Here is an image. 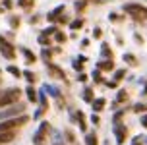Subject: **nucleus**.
Instances as JSON below:
<instances>
[{"mask_svg": "<svg viewBox=\"0 0 147 145\" xmlns=\"http://www.w3.org/2000/svg\"><path fill=\"white\" fill-rule=\"evenodd\" d=\"M141 126H143V128H147V114L141 116Z\"/></svg>", "mask_w": 147, "mask_h": 145, "instance_id": "nucleus-37", "label": "nucleus"}, {"mask_svg": "<svg viewBox=\"0 0 147 145\" xmlns=\"http://www.w3.org/2000/svg\"><path fill=\"white\" fill-rule=\"evenodd\" d=\"M78 80H80V81H85V80H87V76H85V74H80V78H78Z\"/></svg>", "mask_w": 147, "mask_h": 145, "instance_id": "nucleus-41", "label": "nucleus"}, {"mask_svg": "<svg viewBox=\"0 0 147 145\" xmlns=\"http://www.w3.org/2000/svg\"><path fill=\"white\" fill-rule=\"evenodd\" d=\"M22 52H23V56H25V64H33V62L37 60V56L29 51V49H22Z\"/></svg>", "mask_w": 147, "mask_h": 145, "instance_id": "nucleus-12", "label": "nucleus"}, {"mask_svg": "<svg viewBox=\"0 0 147 145\" xmlns=\"http://www.w3.org/2000/svg\"><path fill=\"white\" fill-rule=\"evenodd\" d=\"M22 76H23V78H25L27 81H29V83H35V80H37V78H35V74H33V72H29V70L22 72Z\"/></svg>", "mask_w": 147, "mask_h": 145, "instance_id": "nucleus-16", "label": "nucleus"}, {"mask_svg": "<svg viewBox=\"0 0 147 145\" xmlns=\"http://www.w3.org/2000/svg\"><path fill=\"white\" fill-rule=\"evenodd\" d=\"M18 4H20L22 8H25V10H29V8L33 6V0H20Z\"/></svg>", "mask_w": 147, "mask_h": 145, "instance_id": "nucleus-23", "label": "nucleus"}, {"mask_svg": "<svg viewBox=\"0 0 147 145\" xmlns=\"http://www.w3.org/2000/svg\"><path fill=\"white\" fill-rule=\"evenodd\" d=\"M114 136H116V141L122 145L126 136H128V128H126V126H116V128H114Z\"/></svg>", "mask_w": 147, "mask_h": 145, "instance_id": "nucleus-8", "label": "nucleus"}, {"mask_svg": "<svg viewBox=\"0 0 147 145\" xmlns=\"http://www.w3.org/2000/svg\"><path fill=\"white\" fill-rule=\"evenodd\" d=\"M124 60L126 62H128V64H136V56H134V54H124Z\"/></svg>", "mask_w": 147, "mask_h": 145, "instance_id": "nucleus-28", "label": "nucleus"}, {"mask_svg": "<svg viewBox=\"0 0 147 145\" xmlns=\"http://www.w3.org/2000/svg\"><path fill=\"white\" fill-rule=\"evenodd\" d=\"M85 145H99V138L95 132H87L85 134Z\"/></svg>", "mask_w": 147, "mask_h": 145, "instance_id": "nucleus-10", "label": "nucleus"}, {"mask_svg": "<svg viewBox=\"0 0 147 145\" xmlns=\"http://www.w3.org/2000/svg\"><path fill=\"white\" fill-rule=\"evenodd\" d=\"M56 22H58V23H68V18H66V16H62V18L56 20Z\"/></svg>", "mask_w": 147, "mask_h": 145, "instance_id": "nucleus-39", "label": "nucleus"}, {"mask_svg": "<svg viewBox=\"0 0 147 145\" xmlns=\"http://www.w3.org/2000/svg\"><path fill=\"white\" fill-rule=\"evenodd\" d=\"M20 97H22V91H20L18 87L2 89V91H0V109H6V107H10V105L18 103Z\"/></svg>", "mask_w": 147, "mask_h": 145, "instance_id": "nucleus-2", "label": "nucleus"}, {"mask_svg": "<svg viewBox=\"0 0 147 145\" xmlns=\"http://www.w3.org/2000/svg\"><path fill=\"white\" fill-rule=\"evenodd\" d=\"M134 37H136V41H138V43H143V39H141V35H138V33H136Z\"/></svg>", "mask_w": 147, "mask_h": 145, "instance_id": "nucleus-42", "label": "nucleus"}, {"mask_svg": "<svg viewBox=\"0 0 147 145\" xmlns=\"http://www.w3.org/2000/svg\"><path fill=\"white\" fill-rule=\"evenodd\" d=\"M118 81H107V87H110V89H116Z\"/></svg>", "mask_w": 147, "mask_h": 145, "instance_id": "nucleus-35", "label": "nucleus"}, {"mask_svg": "<svg viewBox=\"0 0 147 145\" xmlns=\"http://www.w3.org/2000/svg\"><path fill=\"white\" fill-rule=\"evenodd\" d=\"M124 76H126V70H118V72L114 74V81H120Z\"/></svg>", "mask_w": 147, "mask_h": 145, "instance_id": "nucleus-29", "label": "nucleus"}, {"mask_svg": "<svg viewBox=\"0 0 147 145\" xmlns=\"http://www.w3.org/2000/svg\"><path fill=\"white\" fill-rule=\"evenodd\" d=\"M93 80H95L97 83H101V81H103V78H101V72H93Z\"/></svg>", "mask_w": 147, "mask_h": 145, "instance_id": "nucleus-32", "label": "nucleus"}, {"mask_svg": "<svg viewBox=\"0 0 147 145\" xmlns=\"http://www.w3.org/2000/svg\"><path fill=\"white\" fill-rule=\"evenodd\" d=\"M0 76H2V72H0ZM0 81H2V78H0Z\"/></svg>", "mask_w": 147, "mask_h": 145, "instance_id": "nucleus-45", "label": "nucleus"}, {"mask_svg": "<svg viewBox=\"0 0 147 145\" xmlns=\"http://www.w3.org/2000/svg\"><path fill=\"white\" fill-rule=\"evenodd\" d=\"M109 18H110V20H112V22H118V20H120V16H118V14H110Z\"/></svg>", "mask_w": 147, "mask_h": 145, "instance_id": "nucleus-38", "label": "nucleus"}, {"mask_svg": "<svg viewBox=\"0 0 147 145\" xmlns=\"http://www.w3.org/2000/svg\"><path fill=\"white\" fill-rule=\"evenodd\" d=\"M51 56H52V51H47V49H45V51H43V60L47 62V64L51 62Z\"/></svg>", "mask_w": 147, "mask_h": 145, "instance_id": "nucleus-27", "label": "nucleus"}, {"mask_svg": "<svg viewBox=\"0 0 147 145\" xmlns=\"http://www.w3.org/2000/svg\"><path fill=\"white\" fill-rule=\"evenodd\" d=\"M74 68H76L78 72H81V70H83V64H81L80 60H76V62H74Z\"/></svg>", "mask_w": 147, "mask_h": 145, "instance_id": "nucleus-34", "label": "nucleus"}, {"mask_svg": "<svg viewBox=\"0 0 147 145\" xmlns=\"http://www.w3.org/2000/svg\"><path fill=\"white\" fill-rule=\"evenodd\" d=\"M95 4H105V2H109V0H93Z\"/></svg>", "mask_w": 147, "mask_h": 145, "instance_id": "nucleus-43", "label": "nucleus"}, {"mask_svg": "<svg viewBox=\"0 0 147 145\" xmlns=\"http://www.w3.org/2000/svg\"><path fill=\"white\" fill-rule=\"evenodd\" d=\"M91 122H93V124H95V126H97V124L101 122V118H99V116H97V114H93V116H91Z\"/></svg>", "mask_w": 147, "mask_h": 145, "instance_id": "nucleus-36", "label": "nucleus"}, {"mask_svg": "<svg viewBox=\"0 0 147 145\" xmlns=\"http://www.w3.org/2000/svg\"><path fill=\"white\" fill-rule=\"evenodd\" d=\"M132 145H143V138H141V136H138V138H134Z\"/></svg>", "mask_w": 147, "mask_h": 145, "instance_id": "nucleus-31", "label": "nucleus"}, {"mask_svg": "<svg viewBox=\"0 0 147 145\" xmlns=\"http://www.w3.org/2000/svg\"><path fill=\"white\" fill-rule=\"evenodd\" d=\"M91 105H93V110H95V112H101V110L105 109L107 101H105L103 97H99V99H93V103H91Z\"/></svg>", "mask_w": 147, "mask_h": 145, "instance_id": "nucleus-11", "label": "nucleus"}, {"mask_svg": "<svg viewBox=\"0 0 147 145\" xmlns=\"http://www.w3.org/2000/svg\"><path fill=\"white\" fill-rule=\"evenodd\" d=\"M99 68H101L103 72H109V70H114V62H112V58H110V60H107V62H101V64H99Z\"/></svg>", "mask_w": 147, "mask_h": 145, "instance_id": "nucleus-15", "label": "nucleus"}, {"mask_svg": "<svg viewBox=\"0 0 147 145\" xmlns=\"http://www.w3.org/2000/svg\"><path fill=\"white\" fill-rule=\"evenodd\" d=\"M0 52H2V56L8 58V60H14L16 58V49H14V45H10L4 39V37H0Z\"/></svg>", "mask_w": 147, "mask_h": 145, "instance_id": "nucleus-6", "label": "nucleus"}, {"mask_svg": "<svg viewBox=\"0 0 147 145\" xmlns=\"http://www.w3.org/2000/svg\"><path fill=\"white\" fill-rule=\"evenodd\" d=\"M8 72L12 74L14 78H22V70H20L18 66H8Z\"/></svg>", "mask_w": 147, "mask_h": 145, "instance_id": "nucleus-17", "label": "nucleus"}, {"mask_svg": "<svg viewBox=\"0 0 147 145\" xmlns=\"http://www.w3.org/2000/svg\"><path fill=\"white\" fill-rule=\"evenodd\" d=\"M83 101H87V103H93V91H91V89H85V91H83Z\"/></svg>", "mask_w": 147, "mask_h": 145, "instance_id": "nucleus-19", "label": "nucleus"}, {"mask_svg": "<svg viewBox=\"0 0 147 145\" xmlns=\"http://www.w3.org/2000/svg\"><path fill=\"white\" fill-rule=\"evenodd\" d=\"M143 93H145V95H147V85H145V89H143Z\"/></svg>", "mask_w": 147, "mask_h": 145, "instance_id": "nucleus-44", "label": "nucleus"}, {"mask_svg": "<svg viewBox=\"0 0 147 145\" xmlns=\"http://www.w3.org/2000/svg\"><path fill=\"white\" fill-rule=\"evenodd\" d=\"M124 12L130 14L136 22H143V20H147V8L141 6V4H126Z\"/></svg>", "mask_w": 147, "mask_h": 145, "instance_id": "nucleus-4", "label": "nucleus"}, {"mask_svg": "<svg viewBox=\"0 0 147 145\" xmlns=\"http://www.w3.org/2000/svg\"><path fill=\"white\" fill-rule=\"evenodd\" d=\"M25 112V105L23 103H14V105H10L6 109L0 110V120H8V118H16V116H20Z\"/></svg>", "mask_w": 147, "mask_h": 145, "instance_id": "nucleus-3", "label": "nucleus"}, {"mask_svg": "<svg viewBox=\"0 0 147 145\" xmlns=\"http://www.w3.org/2000/svg\"><path fill=\"white\" fill-rule=\"evenodd\" d=\"M16 139V132H0V145L12 143Z\"/></svg>", "mask_w": 147, "mask_h": 145, "instance_id": "nucleus-9", "label": "nucleus"}, {"mask_svg": "<svg viewBox=\"0 0 147 145\" xmlns=\"http://www.w3.org/2000/svg\"><path fill=\"white\" fill-rule=\"evenodd\" d=\"M116 101H118V103H124V101H128V93H126V91H118Z\"/></svg>", "mask_w": 147, "mask_h": 145, "instance_id": "nucleus-25", "label": "nucleus"}, {"mask_svg": "<svg viewBox=\"0 0 147 145\" xmlns=\"http://www.w3.org/2000/svg\"><path fill=\"white\" fill-rule=\"evenodd\" d=\"M25 93H27V99H29V103H37V91L33 89V85L27 87V89H25Z\"/></svg>", "mask_w": 147, "mask_h": 145, "instance_id": "nucleus-14", "label": "nucleus"}, {"mask_svg": "<svg viewBox=\"0 0 147 145\" xmlns=\"http://www.w3.org/2000/svg\"><path fill=\"white\" fill-rule=\"evenodd\" d=\"M54 41H56V43H64V41H66V35H64L62 31H56V33H54Z\"/></svg>", "mask_w": 147, "mask_h": 145, "instance_id": "nucleus-22", "label": "nucleus"}, {"mask_svg": "<svg viewBox=\"0 0 147 145\" xmlns=\"http://www.w3.org/2000/svg\"><path fill=\"white\" fill-rule=\"evenodd\" d=\"M10 27H12V29L20 27V18H16V16H12V18H10Z\"/></svg>", "mask_w": 147, "mask_h": 145, "instance_id": "nucleus-24", "label": "nucleus"}, {"mask_svg": "<svg viewBox=\"0 0 147 145\" xmlns=\"http://www.w3.org/2000/svg\"><path fill=\"white\" fill-rule=\"evenodd\" d=\"M29 122L27 114H20L16 118H8V120H0V132H18Z\"/></svg>", "mask_w": 147, "mask_h": 145, "instance_id": "nucleus-1", "label": "nucleus"}, {"mask_svg": "<svg viewBox=\"0 0 147 145\" xmlns=\"http://www.w3.org/2000/svg\"><path fill=\"white\" fill-rule=\"evenodd\" d=\"M49 132H51V124L49 122H41L37 134L33 136V145H45V141L49 139Z\"/></svg>", "mask_w": 147, "mask_h": 145, "instance_id": "nucleus-5", "label": "nucleus"}, {"mask_svg": "<svg viewBox=\"0 0 147 145\" xmlns=\"http://www.w3.org/2000/svg\"><path fill=\"white\" fill-rule=\"evenodd\" d=\"M4 8L10 10V8H12V0H4Z\"/></svg>", "mask_w": 147, "mask_h": 145, "instance_id": "nucleus-40", "label": "nucleus"}, {"mask_svg": "<svg viewBox=\"0 0 147 145\" xmlns=\"http://www.w3.org/2000/svg\"><path fill=\"white\" fill-rule=\"evenodd\" d=\"M101 52H103V56H110V58H112V52H110V49H109V45H107V43H103Z\"/></svg>", "mask_w": 147, "mask_h": 145, "instance_id": "nucleus-26", "label": "nucleus"}, {"mask_svg": "<svg viewBox=\"0 0 147 145\" xmlns=\"http://www.w3.org/2000/svg\"><path fill=\"white\" fill-rule=\"evenodd\" d=\"M62 12H64V6H58L56 10H54V12H51V14H49V22H56V20L60 18V14H62Z\"/></svg>", "mask_w": 147, "mask_h": 145, "instance_id": "nucleus-13", "label": "nucleus"}, {"mask_svg": "<svg viewBox=\"0 0 147 145\" xmlns=\"http://www.w3.org/2000/svg\"><path fill=\"white\" fill-rule=\"evenodd\" d=\"M39 43L43 45V47L51 45V37H49V35H45V33H43V35H39Z\"/></svg>", "mask_w": 147, "mask_h": 145, "instance_id": "nucleus-21", "label": "nucleus"}, {"mask_svg": "<svg viewBox=\"0 0 147 145\" xmlns=\"http://www.w3.org/2000/svg\"><path fill=\"white\" fill-rule=\"evenodd\" d=\"M47 70H49V74H51L52 78H56V80H66V74L62 72L58 66H54V64H47Z\"/></svg>", "mask_w": 147, "mask_h": 145, "instance_id": "nucleus-7", "label": "nucleus"}, {"mask_svg": "<svg viewBox=\"0 0 147 145\" xmlns=\"http://www.w3.org/2000/svg\"><path fill=\"white\" fill-rule=\"evenodd\" d=\"M70 27H72L74 31H76V29H81V27H83V20H81V18H80V20H74V22L70 23Z\"/></svg>", "mask_w": 147, "mask_h": 145, "instance_id": "nucleus-20", "label": "nucleus"}, {"mask_svg": "<svg viewBox=\"0 0 147 145\" xmlns=\"http://www.w3.org/2000/svg\"><path fill=\"white\" fill-rule=\"evenodd\" d=\"M101 35H103V31H101L99 27H97V29H93V37H95V39H101Z\"/></svg>", "mask_w": 147, "mask_h": 145, "instance_id": "nucleus-33", "label": "nucleus"}, {"mask_svg": "<svg viewBox=\"0 0 147 145\" xmlns=\"http://www.w3.org/2000/svg\"><path fill=\"white\" fill-rule=\"evenodd\" d=\"M134 112H147V105L145 103H138V105H134Z\"/></svg>", "mask_w": 147, "mask_h": 145, "instance_id": "nucleus-18", "label": "nucleus"}, {"mask_svg": "<svg viewBox=\"0 0 147 145\" xmlns=\"http://www.w3.org/2000/svg\"><path fill=\"white\" fill-rule=\"evenodd\" d=\"M64 134H66V138H68V141H70V143H74V141H76V139H74V132L66 130V132H64Z\"/></svg>", "mask_w": 147, "mask_h": 145, "instance_id": "nucleus-30", "label": "nucleus"}]
</instances>
